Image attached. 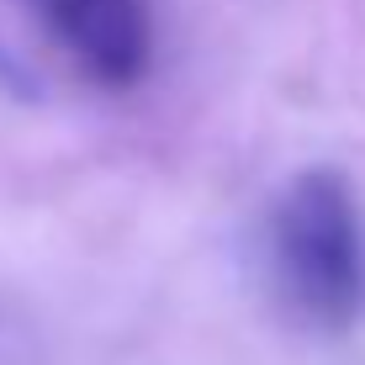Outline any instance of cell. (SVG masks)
Instances as JSON below:
<instances>
[{"instance_id":"obj_1","label":"cell","mask_w":365,"mask_h":365,"mask_svg":"<svg viewBox=\"0 0 365 365\" xmlns=\"http://www.w3.org/2000/svg\"><path fill=\"white\" fill-rule=\"evenodd\" d=\"M270 281L302 323L339 334L355 323L365 297L360 217L349 180L329 165L302 170L270 207L265 222Z\"/></svg>"},{"instance_id":"obj_2","label":"cell","mask_w":365,"mask_h":365,"mask_svg":"<svg viewBox=\"0 0 365 365\" xmlns=\"http://www.w3.org/2000/svg\"><path fill=\"white\" fill-rule=\"evenodd\" d=\"M64 53L106 91H128L154 64L148 0H27Z\"/></svg>"}]
</instances>
